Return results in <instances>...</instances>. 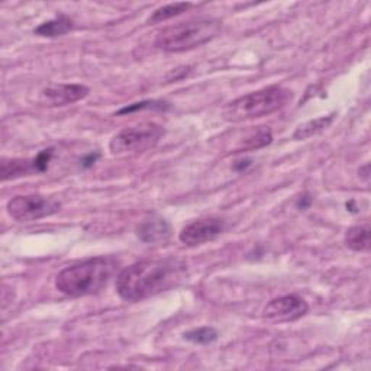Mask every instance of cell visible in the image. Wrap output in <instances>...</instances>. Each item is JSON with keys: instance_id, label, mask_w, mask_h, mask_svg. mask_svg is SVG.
I'll return each mask as SVG.
<instances>
[{"instance_id": "6da1fadb", "label": "cell", "mask_w": 371, "mask_h": 371, "mask_svg": "<svg viewBox=\"0 0 371 371\" xmlns=\"http://www.w3.org/2000/svg\"><path fill=\"white\" fill-rule=\"evenodd\" d=\"M186 274V262L179 258L142 260L117 274L116 291L126 302H139L179 286Z\"/></svg>"}, {"instance_id": "7a4b0ae2", "label": "cell", "mask_w": 371, "mask_h": 371, "mask_svg": "<svg viewBox=\"0 0 371 371\" xmlns=\"http://www.w3.org/2000/svg\"><path fill=\"white\" fill-rule=\"evenodd\" d=\"M119 269V261L113 257H95L65 267L56 277V287L70 297L95 295L108 286Z\"/></svg>"}, {"instance_id": "3957f363", "label": "cell", "mask_w": 371, "mask_h": 371, "mask_svg": "<svg viewBox=\"0 0 371 371\" xmlns=\"http://www.w3.org/2000/svg\"><path fill=\"white\" fill-rule=\"evenodd\" d=\"M290 99V90L280 86H269L229 102L222 109V117L231 124L253 121L280 111Z\"/></svg>"}, {"instance_id": "277c9868", "label": "cell", "mask_w": 371, "mask_h": 371, "mask_svg": "<svg viewBox=\"0 0 371 371\" xmlns=\"http://www.w3.org/2000/svg\"><path fill=\"white\" fill-rule=\"evenodd\" d=\"M221 31V21L196 18L170 25L155 36V47L166 52H184L212 41Z\"/></svg>"}, {"instance_id": "5b68a950", "label": "cell", "mask_w": 371, "mask_h": 371, "mask_svg": "<svg viewBox=\"0 0 371 371\" xmlns=\"http://www.w3.org/2000/svg\"><path fill=\"white\" fill-rule=\"evenodd\" d=\"M163 135L164 129L157 124H144L126 128L111 139L109 150L113 155L144 153L154 148Z\"/></svg>"}, {"instance_id": "8992f818", "label": "cell", "mask_w": 371, "mask_h": 371, "mask_svg": "<svg viewBox=\"0 0 371 371\" xmlns=\"http://www.w3.org/2000/svg\"><path fill=\"white\" fill-rule=\"evenodd\" d=\"M61 203L41 194L16 196L8 202V214L18 222H34L51 216L60 210Z\"/></svg>"}, {"instance_id": "52a82bcc", "label": "cell", "mask_w": 371, "mask_h": 371, "mask_svg": "<svg viewBox=\"0 0 371 371\" xmlns=\"http://www.w3.org/2000/svg\"><path fill=\"white\" fill-rule=\"evenodd\" d=\"M309 306L304 299L296 295L276 297L262 309V317L274 324L295 322L308 313Z\"/></svg>"}, {"instance_id": "ba28073f", "label": "cell", "mask_w": 371, "mask_h": 371, "mask_svg": "<svg viewBox=\"0 0 371 371\" xmlns=\"http://www.w3.org/2000/svg\"><path fill=\"white\" fill-rule=\"evenodd\" d=\"M225 231V221L221 218H202L190 222L181 229L179 238L188 247L203 245L216 240Z\"/></svg>"}, {"instance_id": "9c48e42d", "label": "cell", "mask_w": 371, "mask_h": 371, "mask_svg": "<svg viewBox=\"0 0 371 371\" xmlns=\"http://www.w3.org/2000/svg\"><path fill=\"white\" fill-rule=\"evenodd\" d=\"M87 95L89 87L83 85H52L41 91V103L49 108H57L76 103Z\"/></svg>"}, {"instance_id": "30bf717a", "label": "cell", "mask_w": 371, "mask_h": 371, "mask_svg": "<svg viewBox=\"0 0 371 371\" xmlns=\"http://www.w3.org/2000/svg\"><path fill=\"white\" fill-rule=\"evenodd\" d=\"M135 232L145 244H161L171 236V225L164 218L150 216L139 222Z\"/></svg>"}, {"instance_id": "8fae6325", "label": "cell", "mask_w": 371, "mask_h": 371, "mask_svg": "<svg viewBox=\"0 0 371 371\" xmlns=\"http://www.w3.org/2000/svg\"><path fill=\"white\" fill-rule=\"evenodd\" d=\"M73 21L67 16L60 15L56 19L44 22L35 30V34L45 38H57L69 34L73 30Z\"/></svg>"}, {"instance_id": "7c38bea8", "label": "cell", "mask_w": 371, "mask_h": 371, "mask_svg": "<svg viewBox=\"0 0 371 371\" xmlns=\"http://www.w3.org/2000/svg\"><path fill=\"white\" fill-rule=\"evenodd\" d=\"M346 245L355 253H366L370 249V227L368 225H355L346 234Z\"/></svg>"}, {"instance_id": "4fadbf2b", "label": "cell", "mask_w": 371, "mask_h": 371, "mask_svg": "<svg viewBox=\"0 0 371 371\" xmlns=\"http://www.w3.org/2000/svg\"><path fill=\"white\" fill-rule=\"evenodd\" d=\"M335 115H328V116H322V117H317V119H313V121H309L306 124L300 125L293 134V139L296 141H302V139H306V138H311L316 134H319V132H322L324 129H326L330 124H333Z\"/></svg>"}, {"instance_id": "5bb4252c", "label": "cell", "mask_w": 371, "mask_h": 371, "mask_svg": "<svg viewBox=\"0 0 371 371\" xmlns=\"http://www.w3.org/2000/svg\"><path fill=\"white\" fill-rule=\"evenodd\" d=\"M35 167L34 161L30 160H3L2 168H0V175H2V180L16 179L21 176H28L30 173H34Z\"/></svg>"}, {"instance_id": "9a60e30c", "label": "cell", "mask_w": 371, "mask_h": 371, "mask_svg": "<svg viewBox=\"0 0 371 371\" xmlns=\"http://www.w3.org/2000/svg\"><path fill=\"white\" fill-rule=\"evenodd\" d=\"M193 3L190 2H179V3H170L163 8H158L153 12V15L148 18V23H161L164 21H168L171 18H176L179 15H183L184 12H188Z\"/></svg>"}, {"instance_id": "2e32d148", "label": "cell", "mask_w": 371, "mask_h": 371, "mask_svg": "<svg viewBox=\"0 0 371 371\" xmlns=\"http://www.w3.org/2000/svg\"><path fill=\"white\" fill-rule=\"evenodd\" d=\"M183 337L184 339H188L190 342L201 344V346H207V344H212L218 339V333L215 328L203 326V328L188 330V333L183 334Z\"/></svg>"}, {"instance_id": "e0dca14e", "label": "cell", "mask_w": 371, "mask_h": 371, "mask_svg": "<svg viewBox=\"0 0 371 371\" xmlns=\"http://www.w3.org/2000/svg\"><path fill=\"white\" fill-rule=\"evenodd\" d=\"M273 139L271 132L269 129H260L256 132V135L251 137L249 139L245 141V144L243 145V150H258L261 147H266Z\"/></svg>"}, {"instance_id": "ac0fdd59", "label": "cell", "mask_w": 371, "mask_h": 371, "mask_svg": "<svg viewBox=\"0 0 371 371\" xmlns=\"http://www.w3.org/2000/svg\"><path fill=\"white\" fill-rule=\"evenodd\" d=\"M163 108H167V103L157 102V100H148V102H139V103L129 104V106H126V108L117 111V115H126V113H132V112L142 111V109H163Z\"/></svg>"}, {"instance_id": "d6986e66", "label": "cell", "mask_w": 371, "mask_h": 371, "mask_svg": "<svg viewBox=\"0 0 371 371\" xmlns=\"http://www.w3.org/2000/svg\"><path fill=\"white\" fill-rule=\"evenodd\" d=\"M52 154H54V150L48 148V150L41 151L34 158L32 161H34V167H35V173H43V171L47 170L48 163L51 161V158H52Z\"/></svg>"}, {"instance_id": "ffe728a7", "label": "cell", "mask_w": 371, "mask_h": 371, "mask_svg": "<svg viewBox=\"0 0 371 371\" xmlns=\"http://www.w3.org/2000/svg\"><path fill=\"white\" fill-rule=\"evenodd\" d=\"M98 158H99V154H95V155L90 154L87 158H85V160H83V166H85V167H90L91 164H95V163H96Z\"/></svg>"}, {"instance_id": "44dd1931", "label": "cell", "mask_w": 371, "mask_h": 371, "mask_svg": "<svg viewBox=\"0 0 371 371\" xmlns=\"http://www.w3.org/2000/svg\"><path fill=\"white\" fill-rule=\"evenodd\" d=\"M311 202H312V199H311L309 196H304L303 199H300V202H299V207H302V209H306V207L311 205Z\"/></svg>"}]
</instances>
